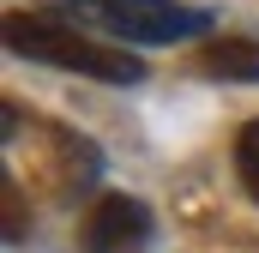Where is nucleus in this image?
Masks as SVG:
<instances>
[{"mask_svg": "<svg viewBox=\"0 0 259 253\" xmlns=\"http://www.w3.org/2000/svg\"><path fill=\"white\" fill-rule=\"evenodd\" d=\"M6 241H12V247L24 241V205H18V181H12V175H6Z\"/></svg>", "mask_w": 259, "mask_h": 253, "instance_id": "7", "label": "nucleus"}, {"mask_svg": "<svg viewBox=\"0 0 259 253\" xmlns=\"http://www.w3.org/2000/svg\"><path fill=\"white\" fill-rule=\"evenodd\" d=\"M36 139H42V181L49 193H72L84 187V181H97V169H103V151L91 145V139H78L72 126H36Z\"/></svg>", "mask_w": 259, "mask_h": 253, "instance_id": "4", "label": "nucleus"}, {"mask_svg": "<svg viewBox=\"0 0 259 253\" xmlns=\"http://www.w3.org/2000/svg\"><path fill=\"white\" fill-rule=\"evenodd\" d=\"M0 36H6V49H12L18 61H36V66H61V72L103 78V85H139V78H145V66L133 61L127 49L84 36V30H78L72 18H61V12H6Z\"/></svg>", "mask_w": 259, "mask_h": 253, "instance_id": "1", "label": "nucleus"}, {"mask_svg": "<svg viewBox=\"0 0 259 253\" xmlns=\"http://www.w3.org/2000/svg\"><path fill=\"white\" fill-rule=\"evenodd\" d=\"M49 6H66V18L103 30V36H121V43H187V36H205L211 30V12L205 6H187V0H49Z\"/></svg>", "mask_w": 259, "mask_h": 253, "instance_id": "2", "label": "nucleus"}, {"mask_svg": "<svg viewBox=\"0 0 259 253\" xmlns=\"http://www.w3.org/2000/svg\"><path fill=\"white\" fill-rule=\"evenodd\" d=\"M199 72L253 85V78H259V43H247V36H217V43L199 49Z\"/></svg>", "mask_w": 259, "mask_h": 253, "instance_id": "5", "label": "nucleus"}, {"mask_svg": "<svg viewBox=\"0 0 259 253\" xmlns=\"http://www.w3.org/2000/svg\"><path fill=\"white\" fill-rule=\"evenodd\" d=\"M78 253H151V211L133 193H103L78 217Z\"/></svg>", "mask_w": 259, "mask_h": 253, "instance_id": "3", "label": "nucleus"}, {"mask_svg": "<svg viewBox=\"0 0 259 253\" xmlns=\"http://www.w3.org/2000/svg\"><path fill=\"white\" fill-rule=\"evenodd\" d=\"M235 175H241V187L259 199V121H247L235 133Z\"/></svg>", "mask_w": 259, "mask_h": 253, "instance_id": "6", "label": "nucleus"}]
</instances>
